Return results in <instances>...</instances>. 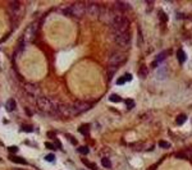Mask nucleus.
<instances>
[{
    "mask_svg": "<svg viewBox=\"0 0 192 170\" xmlns=\"http://www.w3.org/2000/svg\"><path fill=\"white\" fill-rule=\"evenodd\" d=\"M45 146H46V148H50V150H54V148H55V147H54V146H53V145H51V143H49V142H47V143H46V145H45Z\"/></svg>",
    "mask_w": 192,
    "mask_h": 170,
    "instance_id": "nucleus-30",
    "label": "nucleus"
},
{
    "mask_svg": "<svg viewBox=\"0 0 192 170\" xmlns=\"http://www.w3.org/2000/svg\"><path fill=\"white\" fill-rule=\"evenodd\" d=\"M10 160L14 161V162H19V164H26V161L23 160V159L21 157H17V156H10Z\"/></svg>",
    "mask_w": 192,
    "mask_h": 170,
    "instance_id": "nucleus-25",
    "label": "nucleus"
},
{
    "mask_svg": "<svg viewBox=\"0 0 192 170\" xmlns=\"http://www.w3.org/2000/svg\"><path fill=\"white\" fill-rule=\"evenodd\" d=\"M131 79H132V76H131V74H126V76L120 77L118 81H117V84H124L127 81H131Z\"/></svg>",
    "mask_w": 192,
    "mask_h": 170,
    "instance_id": "nucleus-15",
    "label": "nucleus"
},
{
    "mask_svg": "<svg viewBox=\"0 0 192 170\" xmlns=\"http://www.w3.org/2000/svg\"><path fill=\"white\" fill-rule=\"evenodd\" d=\"M117 69H118V68H115V67H109L108 68V78L109 79H111V77L114 76V73H115Z\"/></svg>",
    "mask_w": 192,
    "mask_h": 170,
    "instance_id": "nucleus-21",
    "label": "nucleus"
},
{
    "mask_svg": "<svg viewBox=\"0 0 192 170\" xmlns=\"http://www.w3.org/2000/svg\"><path fill=\"white\" fill-rule=\"evenodd\" d=\"M37 31H39V23L37 22H34L27 26V28L24 30V33H23V37L22 40L26 42V44H28V42H32L35 40V37L37 35Z\"/></svg>",
    "mask_w": 192,
    "mask_h": 170,
    "instance_id": "nucleus-7",
    "label": "nucleus"
},
{
    "mask_svg": "<svg viewBox=\"0 0 192 170\" xmlns=\"http://www.w3.org/2000/svg\"><path fill=\"white\" fill-rule=\"evenodd\" d=\"M12 170H22V169H18V168H15V169H12Z\"/></svg>",
    "mask_w": 192,
    "mask_h": 170,
    "instance_id": "nucleus-33",
    "label": "nucleus"
},
{
    "mask_svg": "<svg viewBox=\"0 0 192 170\" xmlns=\"http://www.w3.org/2000/svg\"><path fill=\"white\" fill-rule=\"evenodd\" d=\"M9 150L14 152V151H17V147H10V148H9Z\"/></svg>",
    "mask_w": 192,
    "mask_h": 170,
    "instance_id": "nucleus-31",
    "label": "nucleus"
},
{
    "mask_svg": "<svg viewBox=\"0 0 192 170\" xmlns=\"http://www.w3.org/2000/svg\"><path fill=\"white\" fill-rule=\"evenodd\" d=\"M114 36V41L115 44L120 46V47H127L131 44V33L130 31L127 32H118V33H113Z\"/></svg>",
    "mask_w": 192,
    "mask_h": 170,
    "instance_id": "nucleus-8",
    "label": "nucleus"
},
{
    "mask_svg": "<svg viewBox=\"0 0 192 170\" xmlns=\"http://www.w3.org/2000/svg\"><path fill=\"white\" fill-rule=\"evenodd\" d=\"M159 146L163 147V148H169V147H170V145H169L167 141H160V142H159Z\"/></svg>",
    "mask_w": 192,
    "mask_h": 170,
    "instance_id": "nucleus-26",
    "label": "nucleus"
},
{
    "mask_svg": "<svg viewBox=\"0 0 192 170\" xmlns=\"http://www.w3.org/2000/svg\"><path fill=\"white\" fill-rule=\"evenodd\" d=\"M15 106H17V104H15L14 99H9L7 101V104H5V108H7L8 111H13L15 109Z\"/></svg>",
    "mask_w": 192,
    "mask_h": 170,
    "instance_id": "nucleus-13",
    "label": "nucleus"
},
{
    "mask_svg": "<svg viewBox=\"0 0 192 170\" xmlns=\"http://www.w3.org/2000/svg\"><path fill=\"white\" fill-rule=\"evenodd\" d=\"M186 120H187V115H186V114H179L177 118H175V123H177L178 125H181V124H183Z\"/></svg>",
    "mask_w": 192,
    "mask_h": 170,
    "instance_id": "nucleus-16",
    "label": "nucleus"
},
{
    "mask_svg": "<svg viewBox=\"0 0 192 170\" xmlns=\"http://www.w3.org/2000/svg\"><path fill=\"white\" fill-rule=\"evenodd\" d=\"M126 104H127L128 108H133V106H135V101H133V100H131V99H127V100H126Z\"/></svg>",
    "mask_w": 192,
    "mask_h": 170,
    "instance_id": "nucleus-27",
    "label": "nucleus"
},
{
    "mask_svg": "<svg viewBox=\"0 0 192 170\" xmlns=\"http://www.w3.org/2000/svg\"><path fill=\"white\" fill-rule=\"evenodd\" d=\"M8 13H9V15H10V18H12L13 22H17V20L22 17V14H23L22 4H21L19 2H15V0L9 2L8 3Z\"/></svg>",
    "mask_w": 192,
    "mask_h": 170,
    "instance_id": "nucleus-4",
    "label": "nucleus"
},
{
    "mask_svg": "<svg viewBox=\"0 0 192 170\" xmlns=\"http://www.w3.org/2000/svg\"><path fill=\"white\" fill-rule=\"evenodd\" d=\"M23 87H24V91L27 95H30V96H34V97H37L39 99L40 96V87H37L35 86V84H32V83H24L23 84Z\"/></svg>",
    "mask_w": 192,
    "mask_h": 170,
    "instance_id": "nucleus-10",
    "label": "nucleus"
},
{
    "mask_svg": "<svg viewBox=\"0 0 192 170\" xmlns=\"http://www.w3.org/2000/svg\"><path fill=\"white\" fill-rule=\"evenodd\" d=\"M109 100L111 102H120V96H118V95H110Z\"/></svg>",
    "mask_w": 192,
    "mask_h": 170,
    "instance_id": "nucleus-22",
    "label": "nucleus"
},
{
    "mask_svg": "<svg viewBox=\"0 0 192 170\" xmlns=\"http://www.w3.org/2000/svg\"><path fill=\"white\" fill-rule=\"evenodd\" d=\"M36 104L41 111L47 113L51 116H58V108H59V104H58L54 99L47 97V96H40L36 100Z\"/></svg>",
    "mask_w": 192,
    "mask_h": 170,
    "instance_id": "nucleus-1",
    "label": "nucleus"
},
{
    "mask_svg": "<svg viewBox=\"0 0 192 170\" xmlns=\"http://www.w3.org/2000/svg\"><path fill=\"white\" fill-rule=\"evenodd\" d=\"M138 74H140V77H146V76H147V68H146L145 65H141Z\"/></svg>",
    "mask_w": 192,
    "mask_h": 170,
    "instance_id": "nucleus-20",
    "label": "nucleus"
},
{
    "mask_svg": "<svg viewBox=\"0 0 192 170\" xmlns=\"http://www.w3.org/2000/svg\"><path fill=\"white\" fill-rule=\"evenodd\" d=\"M88 129H90V125H88V124H83V125H81V127L78 128L79 133H82L83 136H86V134L88 133Z\"/></svg>",
    "mask_w": 192,
    "mask_h": 170,
    "instance_id": "nucleus-18",
    "label": "nucleus"
},
{
    "mask_svg": "<svg viewBox=\"0 0 192 170\" xmlns=\"http://www.w3.org/2000/svg\"><path fill=\"white\" fill-rule=\"evenodd\" d=\"M24 46H26V42H24L22 39H21V40H19V44H18V49H17V54H18V55H21V54L23 52Z\"/></svg>",
    "mask_w": 192,
    "mask_h": 170,
    "instance_id": "nucleus-17",
    "label": "nucleus"
},
{
    "mask_svg": "<svg viewBox=\"0 0 192 170\" xmlns=\"http://www.w3.org/2000/svg\"><path fill=\"white\" fill-rule=\"evenodd\" d=\"M103 7L98 3H88L86 4V14L91 18H100Z\"/></svg>",
    "mask_w": 192,
    "mask_h": 170,
    "instance_id": "nucleus-9",
    "label": "nucleus"
},
{
    "mask_svg": "<svg viewBox=\"0 0 192 170\" xmlns=\"http://www.w3.org/2000/svg\"><path fill=\"white\" fill-rule=\"evenodd\" d=\"M111 32L113 33H118V32H127L130 31V20H128L124 15H120L118 19L110 26Z\"/></svg>",
    "mask_w": 192,
    "mask_h": 170,
    "instance_id": "nucleus-5",
    "label": "nucleus"
},
{
    "mask_svg": "<svg viewBox=\"0 0 192 170\" xmlns=\"http://www.w3.org/2000/svg\"><path fill=\"white\" fill-rule=\"evenodd\" d=\"M85 164H86V166L87 168H90V169H92V170H96V166L94 165V164L92 162H88V161H83Z\"/></svg>",
    "mask_w": 192,
    "mask_h": 170,
    "instance_id": "nucleus-28",
    "label": "nucleus"
},
{
    "mask_svg": "<svg viewBox=\"0 0 192 170\" xmlns=\"http://www.w3.org/2000/svg\"><path fill=\"white\" fill-rule=\"evenodd\" d=\"M101 164L104 165V168H110L111 166V162L109 159H106V157H103V160H101Z\"/></svg>",
    "mask_w": 192,
    "mask_h": 170,
    "instance_id": "nucleus-23",
    "label": "nucleus"
},
{
    "mask_svg": "<svg viewBox=\"0 0 192 170\" xmlns=\"http://www.w3.org/2000/svg\"><path fill=\"white\" fill-rule=\"evenodd\" d=\"M23 129H26V131H31L32 128H31V127H23Z\"/></svg>",
    "mask_w": 192,
    "mask_h": 170,
    "instance_id": "nucleus-32",
    "label": "nucleus"
},
{
    "mask_svg": "<svg viewBox=\"0 0 192 170\" xmlns=\"http://www.w3.org/2000/svg\"><path fill=\"white\" fill-rule=\"evenodd\" d=\"M126 60H127V55L123 51H114L109 55L108 63H109V67L118 68L119 65H123L126 63Z\"/></svg>",
    "mask_w": 192,
    "mask_h": 170,
    "instance_id": "nucleus-6",
    "label": "nucleus"
},
{
    "mask_svg": "<svg viewBox=\"0 0 192 170\" xmlns=\"http://www.w3.org/2000/svg\"><path fill=\"white\" fill-rule=\"evenodd\" d=\"M78 152L82 153V155H87V153H88V147H86V146L78 147Z\"/></svg>",
    "mask_w": 192,
    "mask_h": 170,
    "instance_id": "nucleus-24",
    "label": "nucleus"
},
{
    "mask_svg": "<svg viewBox=\"0 0 192 170\" xmlns=\"http://www.w3.org/2000/svg\"><path fill=\"white\" fill-rule=\"evenodd\" d=\"M120 15H123V14L117 12L114 8H103V12H101V15H100L99 19L103 23L108 24L110 27V26L113 24L117 19H118V17H120Z\"/></svg>",
    "mask_w": 192,
    "mask_h": 170,
    "instance_id": "nucleus-2",
    "label": "nucleus"
},
{
    "mask_svg": "<svg viewBox=\"0 0 192 170\" xmlns=\"http://www.w3.org/2000/svg\"><path fill=\"white\" fill-rule=\"evenodd\" d=\"M168 56V52H164V54H160V55H158V58L155 59V63H154V65H156L158 63H160V61H163L165 58Z\"/></svg>",
    "mask_w": 192,
    "mask_h": 170,
    "instance_id": "nucleus-19",
    "label": "nucleus"
},
{
    "mask_svg": "<svg viewBox=\"0 0 192 170\" xmlns=\"http://www.w3.org/2000/svg\"><path fill=\"white\" fill-rule=\"evenodd\" d=\"M177 58H178V61L182 64V63L186 61V59H187V56H186V52L183 50H178L177 51Z\"/></svg>",
    "mask_w": 192,
    "mask_h": 170,
    "instance_id": "nucleus-14",
    "label": "nucleus"
},
{
    "mask_svg": "<svg viewBox=\"0 0 192 170\" xmlns=\"http://www.w3.org/2000/svg\"><path fill=\"white\" fill-rule=\"evenodd\" d=\"M91 106H92V104L86 102V101H77V102L73 104V108H74V110H76L77 115L85 113V111H87L90 108H91Z\"/></svg>",
    "mask_w": 192,
    "mask_h": 170,
    "instance_id": "nucleus-11",
    "label": "nucleus"
},
{
    "mask_svg": "<svg viewBox=\"0 0 192 170\" xmlns=\"http://www.w3.org/2000/svg\"><path fill=\"white\" fill-rule=\"evenodd\" d=\"M45 160H47V161H54V160H55V156L53 155V153H50V155L45 156Z\"/></svg>",
    "mask_w": 192,
    "mask_h": 170,
    "instance_id": "nucleus-29",
    "label": "nucleus"
},
{
    "mask_svg": "<svg viewBox=\"0 0 192 170\" xmlns=\"http://www.w3.org/2000/svg\"><path fill=\"white\" fill-rule=\"evenodd\" d=\"M63 13L66 15H72V17L79 18V17H82L83 14H86V4L85 3H73L64 9Z\"/></svg>",
    "mask_w": 192,
    "mask_h": 170,
    "instance_id": "nucleus-3",
    "label": "nucleus"
},
{
    "mask_svg": "<svg viewBox=\"0 0 192 170\" xmlns=\"http://www.w3.org/2000/svg\"><path fill=\"white\" fill-rule=\"evenodd\" d=\"M113 8L117 10V12H119V13H122V14H123L124 12H128V10L131 9L130 5H128L127 3H123V2H117V3H114Z\"/></svg>",
    "mask_w": 192,
    "mask_h": 170,
    "instance_id": "nucleus-12",
    "label": "nucleus"
}]
</instances>
